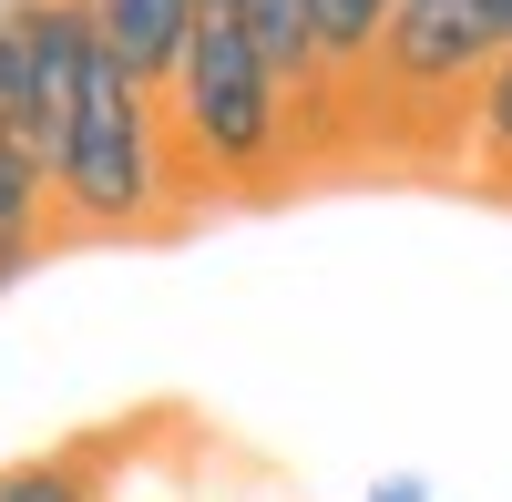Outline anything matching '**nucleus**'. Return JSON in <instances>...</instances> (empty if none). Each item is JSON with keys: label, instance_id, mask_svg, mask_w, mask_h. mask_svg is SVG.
I'll use <instances>...</instances> for the list:
<instances>
[{"label": "nucleus", "instance_id": "7", "mask_svg": "<svg viewBox=\"0 0 512 502\" xmlns=\"http://www.w3.org/2000/svg\"><path fill=\"white\" fill-rule=\"evenodd\" d=\"M0 144H21L41 164V113H31V52H21V0L0 11ZM52 175V164H41Z\"/></svg>", "mask_w": 512, "mask_h": 502}, {"label": "nucleus", "instance_id": "1", "mask_svg": "<svg viewBox=\"0 0 512 502\" xmlns=\"http://www.w3.org/2000/svg\"><path fill=\"white\" fill-rule=\"evenodd\" d=\"M164 144H175L185 185H267V175H287L297 93L246 41L236 0H205L195 11V41H185L175 82H164Z\"/></svg>", "mask_w": 512, "mask_h": 502}, {"label": "nucleus", "instance_id": "9", "mask_svg": "<svg viewBox=\"0 0 512 502\" xmlns=\"http://www.w3.org/2000/svg\"><path fill=\"white\" fill-rule=\"evenodd\" d=\"M472 144H482L492 175H512V52L492 62V82L472 93Z\"/></svg>", "mask_w": 512, "mask_h": 502}, {"label": "nucleus", "instance_id": "4", "mask_svg": "<svg viewBox=\"0 0 512 502\" xmlns=\"http://www.w3.org/2000/svg\"><path fill=\"white\" fill-rule=\"evenodd\" d=\"M195 11L205 0H93V41H103V62H123L144 82V93H164L185 62V41H195Z\"/></svg>", "mask_w": 512, "mask_h": 502}, {"label": "nucleus", "instance_id": "5", "mask_svg": "<svg viewBox=\"0 0 512 502\" xmlns=\"http://www.w3.org/2000/svg\"><path fill=\"white\" fill-rule=\"evenodd\" d=\"M236 21H246V41L267 52V72L287 82L297 103H318V93H349L328 62H318V0H236Z\"/></svg>", "mask_w": 512, "mask_h": 502}, {"label": "nucleus", "instance_id": "11", "mask_svg": "<svg viewBox=\"0 0 512 502\" xmlns=\"http://www.w3.org/2000/svg\"><path fill=\"white\" fill-rule=\"evenodd\" d=\"M369 502H431V482H420V472H379Z\"/></svg>", "mask_w": 512, "mask_h": 502}, {"label": "nucleus", "instance_id": "3", "mask_svg": "<svg viewBox=\"0 0 512 502\" xmlns=\"http://www.w3.org/2000/svg\"><path fill=\"white\" fill-rule=\"evenodd\" d=\"M502 52H512V0H400L390 31H379V52H369V72L349 82V93L472 113V93L492 82Z\"/></svg>", "mask_w": 512, "mask_h": 502}, {"label": "nucleus", "instance_id": "12", "mask_svg": "<svg viewBox=\"0 0 512 502\" xmlns=\"http://www.w3.org/2000/svg\"><path fill=\"white\" fill-rule=\"evenodd\" d=\"M21 267H31V257H0V287H11V277H21Z\"/></svg>", "mask_w": 512, "mask_h": 502}, {"label": "nucleus", "instance_id": "6", "mask_svg": "<svg viewBox=\"0 0 512 502\" xmlns=\"http://www.w3.org/2000/svg\"><path fill=\"white\" fill-rule=\"evenodd\" d=\"M390 11H400V0H318V62L338 82H359L369 52H379V31H390Z\"/></svg>", "mask_w": 512, "mask_h": 502}, {"label": "nucleus", "instance_id": "2", "mask_svg": "<svg viewBox=\"0 0 512 502\" xmlns=\"http://www.w3.org/2000/svg\"><path fill=\"white\" fill-rule=\"evenodd\" d=\"M164 185H175V144H164V113L154 93L123 62H103V41H93V72H82V113H72V134H62V164H52V195H62V216L72 226H144Z\"/></svg>", "mask_w": 512, "mask_h": 502}, {"label": "nucleus", "instance_id": "10", "mask_svg": "<svg viewBox=\"0 0 512 502\" xmlns=\"http://www.w3.org/2000/svg\"><path fill=\"white\" fill-rule=\"evenodd\" d=\"M0 502H93V472L82 462H11L0 472Z\"/></svg>", "mask_w": 512, "mask_h": 502}, {"label": "nucleus", "instance_id": "8", "mask_svg": "<svg viewBox=\"0 0 512 502\" xmlns=\"http://www.w3.org/2000/svg\"><path fill=\"white\" fill-rule=\"evenodd\" d=\"M41 205H52V175L21 144H0V257H31L41 246Z\"/></svg>", "mask_w": 512, "mask_h": 502}]
</instances>
